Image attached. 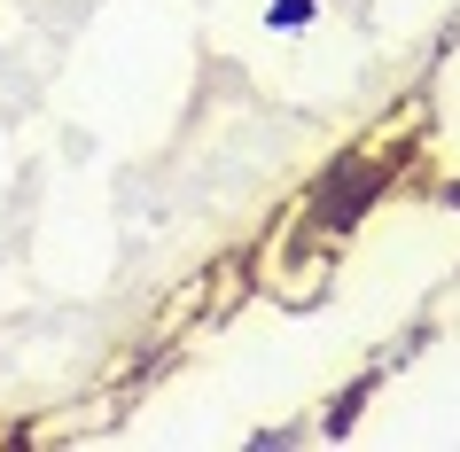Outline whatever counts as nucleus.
Here are the masks:
<instances>
[{
    "mask_svg": "<svg viewBox=\"0 0 460 452\" xmlns=\"http://www.w3.org/2000/svg\"><path fill=\"white\" fill-rule=\"evenodd\" d=\"M390 180H398V148H343L336 164L313 180V195H305V226L328 235V242L359 235L367 218L383 211Z\"/></svg>",
    "mask_w": 460,
    "mask_h": 452,
    "instance_id": "f257e3e1",
    "label": "nucleus"
},
{
    "mask_svg": "<svg viewBox=\"0 0 460 452\" xmlns=\"http://www.w3.org/2000/svg\"><path fill=\"white\" fill-rule=\"evenodd\" d=\"M313 16H320V0H273V16H266V24H273V31H305Z\"/></svg>",
    "mask_w": 460,
    "mask_h": 452,
    "instance_id": "f03ea898",
    "label": "nucleus"
}]
</instances>
